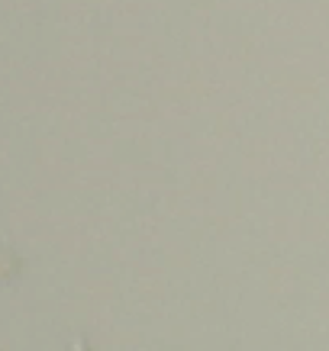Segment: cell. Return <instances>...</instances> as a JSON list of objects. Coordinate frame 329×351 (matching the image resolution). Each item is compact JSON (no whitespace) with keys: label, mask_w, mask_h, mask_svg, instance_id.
Here are the masks:
<instances>
[{"label":"cell","mask_w":329,"mask_h":351,"mask_svg":"<svg viewBox=\"0 0 329 351\" xmlns=\"http://www.w3.org/2000/svg\"><path fill=\"white\" fill-rule=\"evenodd\" d=\"M20 274V258L10 252H0V280H10Z\"/></svg>","instance_id":"cell-1"},{"label":"cell","mask_w":329,"mask_h":351,"mask_svg":"<svg viewBox=\"0 0 329 351\" xmlns=\"http://www.w3.org/2000/svg\"><path fill=\"white\" fill-rule=\"evenodd\" d=\"M71 351H91V345H87L84 335H75V339H71Z\"/></svg>","instance_id":"cell-2"}]
</instances>
